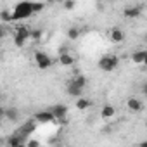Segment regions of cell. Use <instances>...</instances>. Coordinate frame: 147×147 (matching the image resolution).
<instances>
[{
  "label": "cell",
  "mask_w": 147,
  "mask_h": 147,
  "mask_svg": "<svg viewBox=\"0 0 147 147\" xmlns=\"http://www.w3.org/2000/svg\"><path fill=\"white\" fill-rule=\"evenodd\" d=\"M33 16V2L31 0H21L12 9V19L16 21H26Z\"/></svg>",
  "instance_id": "1"
},
{
  "label": "cell",
  "mask_w": 147,
  "mask_h": 147,
  "mask_svg": "<svg viewBox=\"0 0 147 147\" xmlns=\"http://www.w3.org/2000/svg\"><path fill=\"white\" fill-rule=\"evenodd\" d=\"M97 66H99L100 71H104V73H111V71H114V69L119 66V57H118L116 54H104V55L99 59Z\"/></svg>",
  "instance_id": "2"
},
{
  "label": "cell",
  "mask_w": 147,
  "mask_h": 147,
  "mask_svg": "<svg viewBox=\"0 0 147 147\" xmlns=\"http://www.w3.org/2000/svg\"><path fill=\"white\" fill-rule=\"evenodd\" d=\"M30 31H31V30H30L28 26H24V24H23V26L19 24V26L16 28V31H14V35H12V40H14V45H16L18 49H23V47L30 42Z\"/></svg>",
  "instance_id": "3"
},
{
  "label": "cell",
  "mask_w": 147,
  "mask_h": 147,
  "mask_svg": "<svg viewBox=\"0 0 147 147\" xmlns=\"http://www.w3.org/2000/svg\"><path fill=\"white\" fill-rule=\"evenodd\" d=\"M33 61H35L36 67L42 69V71H45V69H49V67L54 66V59H52L47 52H43V50H35V54H33Z\"/></svg>",
  "instance_id": "4"
},
{
  "label": "cell",
  "mask_w": 147,
  "mask_h": 147,
  "mask_svg": "<svg viewBox=\"0 0 147 147\" xmlns=\"http://www.w3.org/2000/svg\"><path fill=\"white\" fill-rule=\"evenodd\" d=\"M50 113L54 114L55 121L66 123V118H67V106H64V104H54V106L50 107Z\"/></svg>",
  "instance_id": "5"
},
{
  "label": "cell",
  "mask_w": 147,
  "mask_h": 147,
  "mask_svg": "<svg viewBox=\"0 0 147 147\" xmlns=\"http://www.w3.org/2000/svg\"><path fill=\"white\" fill-rule=\"evenodd\" d=\"M33 119L36 121V125H50V123H55V118L54 114L50 113V109H45V111H38Z\"/></svg>",
  "instance_id": "6"
},
{
  "label": "cell",
  "mask_w": 147,
  "mask_h": 147,
  "mask_svg": "<svg viewBox=\"0 0 147 147\" xmlns=\"http://www.w3.org/2000/svg\"><path fill=\"white\" fill-rule=\"evenodd\" d=\"M107 36H109V40H111L113 43H123V42H125V31H123L119 26L111 28L109 33H107Z\"/></svg>",
  "instance_id": "7"
},
{
  "label": "cell",
  "mask_w": 147,
  "mask_h": 147,
  "mask_svg": "<svg viewBox=\"0 0 147 147\" xmlns=\"http://www.w3.org/2000/svg\"><path fill=\"white\" fill-rule=\"evenodd\" d=\"M140 14H142V7L140 5H126L123 9V16L128 18V19H137Z\"/></svg>",
  "instance_id": "8"
},
{
  "label": "cell",
  "mask_w": 147,
  "mask_h": 147,
  "mask_svg": "<svg viewBox=\"0 0 147 147\" xmlns=\"http://www.w3.org/2000/svg\"><path fill=\"white\" fill-rule=\"evenodd\" d=\"M35 130H36V121H35V119H28V121H24V123H23V126L18 130V133H21V135L28 137V135L35 133Z\"/></svg>",
  "instance_id": "9"
},
{
  "label": "cell",
  "mask_w": 147,
  "mask_h": 147,
  "mask_svg": "<svg viewBox=\"0 0 147 147\" xmlns=\"http://www.w3.org/2000/svg\"><path fill=\"white\" fill-rule=\"evenodd\" d=\"M126 107H128V111H131V113H140V111L144 109V102H142L140 99H137V97H130V99L126 100Z\"/></svg>",
  "instance_id": "10"
},
{
  "label": "cell",
  "mask_w": 147,
  "mask_h": 147,
  "mask_svg": "<svg viewBox=\"0 0 147 147\" xmlns=\"http://www.w3.org/2000/svg\"><path fill=\"white\" fill-rule=\"evenodd\" d=\"M131 61H133V64L144 66V64H145V61H147V50H144V49L135 50V52L131 54Z\"/></svg>",
  "instance_id": "11"
},
{
  "label": "cell",
  "mask_w": 147,
  "mask_h": 147,
  "mask_svg": "<svg viewBox=\"0 0 147 147\" xmlns=\"http://www.w3.org/2000/svg\"><path fill=\"white\" fill-rule=\"evenodd\" d=\"M4 118H7L11 123H16V121H19L21 113L18 107H7V109H4Z\"/></svg>",
  "instance_id": "12"
},
{
  "label": "cell",
  "mask_w": 147,
  "mask_h": 147,
  "mask_svg": "<svg viewBox=\"0 0 147 147\" xmlns=\"http://www.w3.org/2000/svg\"><path fill=\"white\" fill-rule=\"evenodd\" d=\"M59 64H62V66H73V64H75V57H73L66 49H62L61 55H59Z\"/></svg>",
  "instance_id": "13"
},
{
  "label": "cell",
  "mask_w": 147,
  "mask_h": 147,
  "mask_svg": "<svg viewBox=\"0 0 147 147\" xmlns=\"http://www.w3.org/2000/svg\"><path fill=\"white\" fill-rule=\"evenodd\" d=\"M114 116H116L114 106H111V104L102 106V109H100V118H102V119H111V118H114Z\"/></svg>",
  "instance_id": "14"
},
{
  "label": "cell",
  "mask_w": 147,
  "mask_h": 147,
  "mask_svg": "<svg viewBox=\"0 0 147 147\" xmlns=\"http://www.w3.org/2000/svg\"><path fill=\"white\" fill-rule=\"evenodd\" d=\"M24 138H26L24 135H21V133H14L12 137L7 138V144H9L11 147H19V145H24V142H26Z\"/></svg>",
  "instance_id": "15"
},
{
  "label": "cell",
  "mask_w": 147,
  "mask_h": 147,
  "mask_svg": "<svg viewBox=\"0 0 147 147\" xmlns=\"http://www.w3.org/2000/svg\"><path fill=\"white\" fill-rule=\"evenodd\" d=\"M66 92H67V95L69 97H80L82 94H83V88H80V87H76L75 83H71V82H67V85H66Z\"/></svg>",
  "instance_id": "16"
},
{
  "label": "cell",
  "mask_w": 147,
  "mask_h": 147,
  "mask_svg": "<svg viewBox=\"0 0 147 147\" xmlns=\"http://www.w3.org/2000/svg\"><path fill=\"white\" fill-rule=\"evenodd\" d=\"M0 23H4V24L14 23V19H12V11H9V9H2V11H0Z\"/></svg>",
  "instance_id": "17"
},
{
  "label": "cell",
  "mask_w": 147,
  "mask_h": 147,
  "mask_svg": "<svg viewBox=\"0 0 147 147\" xmlns=\"http://www.w3.org/2000/svg\"><path fill=\"white\" fill-rule=\"evenodd\" d=\"M90 106H92V102H90L87 97H83V95L76 97V109H80V111H87Z\"/></svg>",
  "instance_id": "18"
},
{
  "label": "cell",
  "mask_w": 147,
  "mask_h": 147,
  "mask_svg": "<svg viewBox=\"0 0 147 147\" xmlns=\"http://www.w3.org/2000/svg\"><path fill=\"white\" fill-rule=\"evenodd\" d=\"M67 82L75 83V85H76V87H80V88H85V87H87V78H85L83 75H75L73 78H69Z\"/></svg>",
  "instance_id": "19"
},
{
  "label": "cell",
  "mask_w": 147,
  "mask_h": 147,
  "mask_svg": "<svg viewBox=\"0 0 147 147\" xmlns=\"http://www.w3.org/2000/svg\"><path fill=\"white\" fill-rule=\"evenodd\" d=\"M80 35H82V30H80L78 26H71V28L67 30V33H66V36H67L69 40H78Z\"/></svg>",
  "instance_id": "20"
},
{
  "label": "cell",
  "mask_w": 147,
  "mask_h": 147,
  "mask_svg": "<svg viewBox=\"0 0 147 147\" xmlns=\"http://www.w3.org/2000/svg\"><path fill=\"white\" fill-rule=\"evenodd\" d=\"M62 7L66 9V11H73L76 7V0H64L62 2Z\"/></svg>",
  "instance_id": "21"
},
{
  "label": "cell",
  "mask_w": 147,
  "mask_h": 147,
  "mask_svg": "<svg viewBox=\"0 0 147 147\" xmlns=\"http://www.w3.org/2000/svg\"><path fill=\"white\" fill-rule=\"evenodd\" d=\"M45 9V2H33V14H38Z\"/></svg>",
  "instance_id": "22"
},
{
  "label": "cell",
  "mask_w": 147,
  "mask_h": 147,
  "mask_svg": "<svg viewBox=\"0 0 147 147\" xmlns=\"http://www.w3.org/2000/svg\"><path fill=\"white\" fill-rule=\"evenodd\" d=\"M7 33H9V31H7V24L2 23V24H0V42H2V40L7 36Z\"/></svg>",
  "instance_id": "23"
},
{
  "label": "cell",
  "mask_w": 147,
  "mask_h": 147,
  "mask_svg": "<svg viewBox=\"0 0 147 147\" xmlns=\"http://www.w3.org/2000/svg\"><path fill=\"white\" fill-rule=\"evenodd\" d=\"M40 36H42V31H40V30L30 31V40H40Z\"/></svg>",
  "instance_id": "24"
},
{
  "label": "cell",
  "mask_w": 147,
  "mask_h": 147,
  "mask_svg": "<svg viewBox=\"0 0 147 147\" xmlns=\"http://www.w3.org/2000/svg\"><path fill=\"white\" fill-rule=\"evenodd\" d=\"M95 7H97V11H99V12H104V11H106V0H97Z\"/></svg>",
  "instance_id": "25"
},
{
  "label": "cell",
  "mask_w": 147,
  "mask_h": 147,
  "mask_svg": "<svg viewBox=\"0 0 147 147\" xmlns=\"http://www.w3.org/2000/svg\"><path fill=\"white\" fill-rule=\"evenodd\" d=\"M0 118H4V107H2V104H0Z\"/></svg>",
  "instance_id": "26"
},
{
  "label": "cell",
  "mask_w": 147,
  "mask_h": 147,
  "mask_svg": "<svg viewBox=\"0 0 147 147\" xmlns=\"http://www.w3.org/2000/svg\"><path fill=\"white\" fill-rule=\"evenodd\" d=\"M0 100H2V90H0Z\"/></svg>",
  "instance_id": "27"
},
{
  "label": "cell",
  "mask_w": 147,
  "mask_h": 147,
  "mask_svg": "<svg viewBox=\"0 0 147 147\" xmlns=\"http://www.w3.org/2000/svg\"><path fill=\"white\" fill-rule=\"evenodd\" d=\"M0 128H2V118H0Z\"/></svg>",
  "instance_id": "28"
},
{
  "label": "cell",
  "mask_w": 147,
  "mask_h": 147,
  "mask_svg": "<svg viewBox=\"0 0 147 147\" xmlns=\"http://www.w3.org/2000/svg\"><path fill=\"white\" fill-rule=\"evenodd\" d=\"M47 2H50V4H52V2H55V0H47Z\"/></svg>",
  "instance_id": "29"
},
{
  "label": "cell",
  "mask_w": 147,
  "mask_h": 147,
  "mask_svg": "<svg viewBox=\"0 0 147 147\" xmlns=\"http://www.w3.org/2000/svg\"><path fill=\"white\" fill-rule=\"evenodd\" d=\"M106 2H114V0H106Z\"/></svg>",
  "instance_id": "30"
},
{
  "label": "cell",
  "mask_w": 147,
  "mask_h": 147,
  "mask_svg": "<svg viewBox=\"0 0 147 147\" xmlns=\"http://www.w3.org/2000/svg\"><path fill=\"white\" fill-rule=\"evenodd\" d=\"M0 54H2V50H0Z\"/></svg>",
  "instance_id": "31"
}]
</instances>
